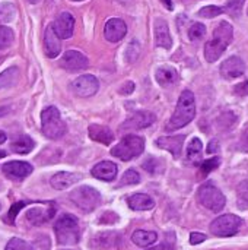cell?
Wrapping results in <instances>:
<instances>
[{
    "label": "cell",
    "mask_w": 248,
    "mask_h": 250,
    "mask_svg": "<svg viewBox=\"0 0 248 250\" xmlns=\"http://www.w3.org/2000/svg\"><path fill=\"white\" fill-rule=\"evenodd\" d=\"M197 196H199V202L205 208L210 209L212 212H221L227 205V199H225L224 193L212 183L202 185Z\"/></svg>",
    "instance_id": "obj_7"
},
{
    "label": "cell",
    "mask_w": 248,
    "mask_h": 250,
    "mask_svg": "<svg viewBox=\"0 0 248 250\" xmlns=\"http://www.w3.org/2000/svg\"><path fill=\"white\" fill-rule=\"evenodd\" d=\"M219 164H221V158H219V157H213V158L206 160L205 163H202V164H200L202 177H205V176H208L210 171L216 170V168L219 167Z\"/></svg>",
    "instance_id": "obj_34"
},
{
    "label": "cell",
    "mask_w": 248,
    "mask_h": 250,
    "mask_svg": "<svg viewBox=\"0 0 248 250\" xmlns=\"http://www.w3.org/2000/svg\"><path fill=\"white\" fill-rule=\"evenodd\" d=\"M155 122V114L151 111H137L134 116H132L123 126L121 129H132V130H137V129H145L149 127L151 125H153Z\"/></svg>",
    "instance_id": "obj_19"
},
{
    "label": "cell",
    "mask_w": 248,
    "mask_h": 250,
    "mask_svg": "<svg viewBox=\"0 0 248 250\" xmlns=\"http://www.w3.org/2000/svg\"><path fill=\"white\" fill-rule=\"evenodd\" d=\"M137 183H140V176L136 170H127L120 180V186H127V185L132 186V185H137Z\"/></svg>",
    "instance_id": "obj_35"
},
{
    "label": "cell",
    "mask_w": 248,
    "mask_h": 250,
    "mask_svg": "<svg viewBox=\"0 0 248 250\" xmlns=\"http://www.w3.org/2000/svg\"><path fill=\"white\" fill-rule=\"evenodd\" d=\"M0 209H1V205H0Z\"/></svg>",
    "instance_id": "obj_51"
},
{
    "label": "cell",
    "mask_w": 248,
    "mask_h": 250,
    "mask_svg": "<svg viewBox=\"0 0 248 250\" xmlns=\"http://www.w3.org/2000/svg\"><path fill=\"white\" fill-rule=\"evenodd\" d=\"M82 179L80 174H76V173H69V171H60L57 174H54L50 180L51 186L56 189V190H64L70 186H73L75 183H77L79 180Z\"/></svg>",
    "instance_id": "obj_22"
},
{
    "label": "cell",
    "mask_w": 248,
    "mask_h": 250,
    "mask_svg": "<svg viewBox=\"0 0 248 250\" xmlns=\"http://www.w3.org/2000/svg\"><path fill=\"white\" fill-rule=\"evenodd\" d=\"M148 250H174V248H172L171 245L162 243V245H158V246H155V248H152V249H148Z\"/></svg>",
    "instance_id": "obj_46"
},
{
    "label": "cell",
    "mask_w": 248,
    "mask_h": 250,
    "mask_svg": "<svg viewBox=\"0 0 248 250\" xmlns=\"http://www.w3.org/2000/svg\"><path fill=\"white\" fill-rule=\"evenodd\" d=\"M88 133L89 138L95 142L108 145L114 141V133L107 127V126H101V125H91L88 127Z\"/></svg>",
    "instance_id": "obj_24"
},
{
    "label": "cell",
    "mask_w": 248,
    "mask_h": 250,
    "mask_svg": "<svg viewBox=\"0 0 248 250\" xmlns=\"http://www.w3.org/2000/svg\"><path fill=\"white\" fill-rule=\"evenodd\" d=\"M196 116V101H194V95L191 91L186 89L181 92L177 108L174 111V114L171 116L168 125L165 126V129L168 132L172 130H178L184 126H187Z\"/></svg>",
    "instance_id": "obj_2"
},
{
    "label": "cell",
    "mask_w": 248,
    "mask_h": 250,
    "mask_svg": "<svg viewBox=\"0 0 248 250\" xmlns=\"http://www.w3.org/2000/svg\"><path fill=\"white\" fill-rule=\"evenodd\" d=\"M7 113H9V108L7 107H0V117L6 116Z\"/></svg>",
    "instance_id": "obj_47"
},
{
    "label": "cell",
    "mask_w": 248,
    "mask_h": 250,
    "mask_svg": "<svg viewBox=\"0 0 248 250\" xmlns=\"http://www.w3.org/2000/svg\"><path fill=\"white\" fill-rule=\"evenodd\" d=\"M13 40H15L13 31L9 26H0V51L9 48Z\"/></svg>",
    "instance_id": "obj_30"
},
{
    "label": "cell",
    "mask_w": 248,
    "mask_h": 250,
    "mask_svg": "<svg viewBox=\"0 0 248 250\" xmlns=\"http://www.w3.org/2000/svg\"><path fill=\"white\" fill-rule=\"evenodd\" d=\"M237 196H238V207L241 209H248V180H244L243 183H240Z\"/></svg>",
    "instance_id": "obj_31"
},
{
    "label": "cell",
    "mask_w": 248,
    "mask_h": 250,
    "mask_svg": "<svg viewBox=\"0 0 248 250\" xmlns=\"http://www.w3.org/2000/svg\"><path fill=\"white\" fill-rule=\"evenodd\" d=\"M133 91H134V83L130 81V82H124L121 85V88L118 89V94H121V95H130Z\"/></svg>",
    "instance_id": "obj_40"
},
{
    "label": "cell",
    "mask_w": 248,
    "mask_h": 250,
    "mask_svg": "<svg viewBox=\"0 0 248 250\" xmlns=\"http://www.w3.org/2000/svg\"><path fill=\"white\" fill-rule=\"evenodd\" d=\"M72 202L83 212H92L101 205V195L91 186H82L70 193Z\"/></svg>",
    "instance_id": "obj_6"
},
{
    "label": "cell",
    "mask_w": 248,
    "mask_h": 250,
    "mask_svg": "<svg viewBox=\"0 0 248 250\" xmlns=\"http://www.w3.org/2000/svg\"><path fill=\"white\" fill-rule=\"evenodd\" d=\"M118 218H117V215L114 214V212H105L102 217H101V223L102 224H114L115 221H117Z\"/></svg>",
    "instance_id": "obj_42"
},
{
    "label": "cell",
    "mask_w": 248,
    "mask_h": 250,
    "mask_svg": "<svg viewBox=\"0 0 248 250\" xmlns=\"http://www.w3.org/2000/svg\"><path fill=\"white\" fill-rule=\"evenodd\" d=\"M60 40L61 38L56 34V31L53 28V23L48 25L45 28V32H44V50H45L47 57L54 59V57H57L60 54V51H61Z\"/></svg>",
    "instance_id": "obj_17"
},
{
    "label": "cell",
    "mask_w": 248,
    "mask_h": 250,
    "mask_svg": "<svg viewBox=\"0 0 248 250\" xmlns=\"http://www.w3.org/2000/svg\"><path fill=\"white\" fill-rule=\"evenodd\" d=\"M127 202L133 211H148L155 207V201L146 193H134L129 198Z\"/></svg>",
    "instance_id": "obj_25"
},
{
    "label": "cell",
    "mask_w": 248,
    "mask_h": 250,
    "mask_svg": "<svg viewBox=\"0 0 248 250\" xmlns=\"http://www.w3.org/2000/svg\"><path fill=\"white\" fill-rule=\"evenodd\" d=\"M145 149V139L137 135H126L113 149L111 155L121 160V161H130L139 155H142Z\"/></svg>",
    "instance_id": "obj_5"
},
{
    "label": "cell",
    "mask_w": 248,
    "mask_h": 250,
    "mask_svg": "<svg viewBox=\"0 0 248 250\" xmlns=\"http://www.w3.org/2000/svg\"><path fill=\"white\" fill-rule=\"evenodd\" d=\"M158 240V234L155 231H146V230H136L132 234V242L139 248H146L153 245Z\"/></svg>",
    "instance_id": "obj_27"
},
{
    "label": "cell",
    "mask_w": 248,
    "mask_h": 250,
    "mask_svg": "<svg viewBox=\"0 0 248 250\" xmlns=\"http://www.w3.org/2000/svg\"><path fill=\"white\" fill-rule=\"evenodd\" d=\"M155 79L156 82L164 86V88H168V86H172L178 82L180 76H178V72L171 67V66H162L156 70L155 73Z\"/></svg>",
    "instance_id": "obj_23"
},
{
    "label": "cell",
    "mask_w": 248,
    "mask_h": 250,
    "mask_svg": "<svg viewBox=\"0 0 248 250\" xmlns=\"http://www.w3.org/2000/svg\"><path fill=\"white\" fill-rule=\"evenodd\" d=\"M34 171V167L26 161H10L3 166V173L12 180H23Z\"/></svg>",
    "instance_id": "obj_15"
},
{
    "label": "cell",
    "mask_w": 248,
    "mask_h": 250,
    "mask_svg": "<svg viewBox=\"0 0 248 250\" xmlns=\"http://www.w3.org/2000/svg\"><path fill=\"white\" fill-rule=\"evenodd\" d=\"M244 3H246V0H228L225 10H228L232 16H238L244 7Z\"/></svg>",
    "instance_id": "obj_39"
},
{
    "label": "cell",
    "mask_w": 248,
    "mask_h": 250,
    "mask_svg": "<svg viewBox=\"0 0 248 250\" xmlns=\"http://www.w3.org/2000/svg\"><path fill=\"white\" fill-rule=\"evenodd\" d=\"M243 220L234 214H225L218 217L210 224V233L216 237H231L240 231Z\"/></svg>",
    "instance_id": "obj_8"
},
{
    "label": "cell",
    "mask_w": 248,
    "mask_h": 250,
    "mask_svg": "<svg viewBox=\"0 0 248 250\" xmlns=\"http://www.w3.org/2000/svg\"><path fill=\"white\" fill-rule=\"evenodd\" d=\"M70 88H72V92L76 97L88 98V97H92V95H95L98 92L99 82L94 75H82V76L76 78L72 82Z\"/></svg>",
    "instance_id": "obj_9"
},
{
    "label": "cell",
    "mask_w": 248,
    "mask_h": 250,
    "mask_svg": "<svg viewBox=\"0 0 248 250\" xmlns=\"http://www.w3.org/2000/svg\"><path fill=\"white\" fill-rule=\"evenodd\" d=\"M4 155H6V152H4V151H1V149H0V158H3V157H4Z\"/></svg>",
    "instance_id": "obj_49"
},
{
    "label": "cell",
    "mask_w": 248,
    "mask_h": 250,
    "mask_svg": "<svg viewBox=\"0 0 248 250\" xmlns=\"http://www.w3.org/2000/svg\"><path fill=\"white\" fill-rule=\"evenodd\" d=\"M70 1H83V0H70Z\"/></svg>",
    "instance_id": "obj_50"
},
{
    "label": "cell",
    "mask_w": 248,
    "mask_h": 250,
    "mask_svg": "<svg viewBox=\"0 0 248 250\" xmlns=\"http://www.w3.org/2000/svg\"><path fill=\"white\" fill-rule=\"evenodd\" d=\"M206 35V26L200 22H196L193 23L190 28H189V38L191 41H197V40H202L203 37Z\"/></svg>",
    "instance_id": "obj_32"
},
{
    "label": "cell",
    "mask_w": 248,
    "mask_h": 250,
    "mask_svg": "<svg viewBox=\"0 0 248 250\" xmlns=\"http://www.w3.org/2000/svg\"><path fill=\"white\" fill-rule=\"evenodd\" d=\"M56 214V205L53 202L44 204V207H35L26 211V220L32 226H41L50 221Z\"/></svg>",
    "instance_id": "obj_11"
},
{
    "label": "cell",
    "mask_w": 248,
    "mask_h": 250,
    "mask_svg": "<svg viewBox=\"0 0 248 250\" xmlns=\"http://www.w3.org/2000/svg\"><path fill=\"white\" fill-rule=\"evenodd\" d=\"M6 250H34L31 245H28L25 240L22 239H18V237H13L7 242L6 245Z\"/></svg>",
    "instance_id": "obj_36"
},
{
    "label": "cell",
    "mask_w": 248,
    "mask_h": 250,
    "mask_svg": "<svg viewBox=\"0 0 248 250\" xmlns=\"http://www.w3.org/2000/svg\"><path fill=\"white\" fill-rule=\"evenodd\" d=\"M241 148L244 151H248V127L243 132V135H241Z\"/></svg>",
    "instance_id": "obj_44"
},
{
    "label": "cell",
    "mask_w": 248,
    "mask_h": 250,
    "mask_svg": "<svg viewBox=\"0 0 248 250\" xmlns=\"http://www.w3.org/2000/svg\"><path fill=\"white\" fill-rule=\"evenodd\" d=\"M234 38V28L229 22L222 21L213 31V38L209 40L205 45V57L208 62L213 63L216 62L224 51L228 48V45L232 42Z\"/></svg>",
    "instance_id": "obj_1"
},
{
    "label": "cell",
    "mask_w": 248,
    "mask_h": 250,
    "mask_svg": "<svg viewBox=\"0 0 248 250\" xmlns=\"http://www.w3.org/2000/svg\"><path fill=\"white\" fill-rule=\"evenodd\" d=\"M206 239H208V237H206L203 233H191V234H190V243H191L193 246H194V245L203 243Z\"/></svg>",
    "instance_id": "obj_41"
},
{
    "label": "cell",
    "mask_w": 248,
    "mask_h": 250,
    "mask_svg": "<svg viewBox=\"0 0 248 250\" xmlns=\"http://www.w3.org/2000/svg\"><path fill=\"white\" fill-rule=\"evenodd\" d=\"M54 233L58 245L61 246H73L80 240L79 223L75 215L64 214L54 224Z\"/></svg>",
    "instance_id": "obj_3"
},
{
    "label": "cell",
    "mask_w": 248,
    "mask_h": 250,
    "mask_svg": "<svg viewBox=\"0 0 248 250\" xmlns=\"http://www.w3.org/2000/svg\"><path fill=\"white\" fill-rule=\"evenodd\" d=\"M202 148H203L202 141L199 138H193L187 148V158L193 163H197L202 155Z\"/></svg>",
    "instance_id": "obj_29"
},
{
    "label": "cell",
    "mask_w": 248,
    "mask_h": 250,
    "mask_svg": "<svg viewBox=\"0 0 248 250\" xmlns=\"http://www.w3.org/2000/svg\"><path fill=\"white\" fill-rule=\"evenodd\" d=\"M4 141H6V135L0 130V144H3Z\"/></svg>",
    "instance_id": "obj_48"
},
{
    "label": "cell",
    "mask_w": 248,
    "mask_h": 250,
    "mask_svg": "<svg viewBox=\"0 0 248 250\" xmlns=\"http://www.w3.org/2000/svg\"><path fill=\"white\" fill-rule=\"evenodd\" d=\"M53 28L56 31V34L61 38V40H67L73 35L75 31V18L72 13L69 12H63L57 16V19L53 22Z\"/></svg>",
    "instance_id": "obj_14"
},
{
    "label": "cell",
    "mask_w": 248,
    "mask_h": 250,
    "mask_svg": "<svg viewBox=\"0 0 248 250\" xmlns=\"http://www.w3.org/2000/svg\"><path fill=\"white\" fill-rule=\"evenodd\" d=\"M19 81V69L18 67H9L7 70L0 73V92L10 89L16 85Z\"/></svg>",
    "instance_id": "obj_28"
},
{
    "label": "cell",
    "mask_w": 248,
    "mask_h": 250,
    "mask_svg": "<svg viewBox=\"0 0 248 250\" xmlns=\"http://www.w3.org/2000/svg\"><path fill=\"white\" fill-rule=\"evenodd\" d=\"M34 148H35V142H34L29 136H26V135H22V136H19V138L13 139V141H12V144H10V149H12V152H15V154H20V155L29 154Z\"/></svg>",
    "instance_id": "obj_26"
},
{
    "label": "cell",
    "mask_w": 248,
    "mask_h": 250,
    "mask_svg": "<svg viewBox=\"0 0 248 250\" xmlns=\"http://www.w3.org/2000/svg\"><path fill=\"white\" fill-rule=\"evenodd\" d=\"M117 166L111 161H101L98 163L92 170H91V174L98 179V180H102V182H113L115 177H117Z\"/></svg>",
    "instance_id": "obj_20"
},
{
    "label": "cell",
    "mask_w": 248,
    "mask_h": 250,
    "mask_svg": "<svg viewBox=\"0 0 248 250\" xmlns=\"http://www.w3.org/2000/svg\"><path fill=\"white\" fill-rule=\"evenodd\" d=\"M41 129L45 138L48 139H60L61 136H64V133L67 132L66 123L61 120L60 111L57 107L50 105L45 107L41 113Z\"/></svg>",
    "instance_id": "obj_4"
},
{
    "label": "cell",
    "mask_w": 248,
    "mask_h": 250,
    "mask_svg": "<svg viewBox=\"0 0 248 250\" xmlns=\"http://www.w3.org/2000/svg\"><path fill=\"white\" fill-rule=\"evenodd\" d=\"M218 141L216 139H213V141H210V144H209V146H208V154H215L216 151H218Z\"/></svg>",
    "instance_id": "obj_45"
},
{
    "label": "cell",
    "mask_w": 248,
    "mask_h": 250,
    "mask_svg": "<svg viewBox=\"0 0 248 250\" xmlns=\"http://www.w3.org/2000/svg\"><path fill=\"white\" fill-rule=\"evenodd\" d=\"M186 141L184 135H177V136H161L156 139V146L165 151H170L174 158H178L181 155L183 144Z\"/></svg>",
    "instance_id": "obj_18"
},
{
    "label": "cell",
    "mask_w": 248,
    "mask_h": 250,
    "mask_svg": "<svg viewBox=\"0 0 248 250\" xmlns=\"http://www.w3.org/2000/svg\"><path fill=\"white\" fill-rule=\"evenodd\" d=\"M127 34V25L120 18H111L107 21L104 26V37L110 42H118L121 41Z\"/></svg>",
    "instance_id": "obj_12"
},
{
    "label": "cell",
    "mask_w": 248,
    "mask_h": 250,
    "mask_svg": "<svg viewBox=\"0 0 248 250\" xmlns=\"http://www.w3.org/2000/svg\"><path fill=\"white\" fill-rule=\"evenodd\" d=\"M224 10L225 9L219 7V6H206V7L199 10V16H202V18H215V16H219Z\"/></svg>",
    "instance_id": "obj_38"
},
{
    "label": "cell",
    "mask_w": 248,
    "mask_h": 250,
    "mask_svg": "<svg viewBox=\"0 0 248 250\" xmlns=\"http://www.w3.org/2000/svg\"><path fill=\"white\" fill-rule=\"evenodd\" d=\"M29 202H26V201H20V202H16V204H13L12 205V208H10V211L7 212V217H6V221L10 224V226H13L15 224V218H16V215L19 214V211L25 207V205H28Z\"/></svg>",
    "instance_id": "obj_37"
},
{
    "label": "cell",
    "mask_w": 248,
    "mask_h": 250,
    "mask_svg": "<svg viewBox=\"0 0 248 250\" xmlns=\"http://www.w3.org/2000/svg\"><path fill=\"white\" fill-rule=\"evenodd\" d=\"M91 248L94 250H118L120 236L115 231L99 233L91 240Z\"/></svg>",
    "instance_id": "obj_13"
},
{
    "label": "cell",
    "mask_w": 248,
    "mask_h": 250,
    "mask_svg": "<svg viewBox=\"0 0 248 250\" xmlns=\"http://www.w3.org/2000/svg\"><path fill=\"white\" fill-rule=\"evenodd\" d=\"M60 66L69 72H77L86 69L89 66V60L83 53L77 50H67L60 60Z\"/></svg>",
    "instance_id": "obj_10"
},
{
    "label": "cell",
    "mask_w": 248,
    "mask_h": 250,
    "mask_svg": "<svg viewBox=\"0 0 248 250\" xmlns=\"http://www.w3.org/2000/svg\"><path fill=\"white\" fill-rule=\"evenodd\" d=\"M16 9L12 3H1L0 4V19L3 22H10L15 19Z\"/></svg>",
    "instance_id": "obj_33"
},
{
    "label": "cell",
    "mask_w": 248,
    "mask_h": 250,
    "mask_svg": "<svg viewBox=\"0 0 248 250\" xmlns=\"http://www.w3.org/2000/svg\"><path fill=\"white\" fill-rule=\"evenodd\" d=\"M244 72H246V63L238 56H232L221 64V73L227 79L240 78L244 75Z\"/></svg>",
    "instance_id": "obj_16"
},
{
    "label": "cell",
    "mask_w": 248,
    "mask_h": 250,
    "mask_svg": "<svg viewBox=\"0 0 248 250\" xmlns=\"http://www.w3.org/2000/svg\"><path fill=\"white\" fill-rule=\"evenodd\" d=\"M153 28H155V41H156V45L158 47H162L165 50L171 48L172 38H171V34H170L168 23L164 19H156Z\"/></svg>",
    "instance_id": "obj_21"
},
{
    "label": "cell",
    "mask_w": 248,
    "mask_h": 250,
    "mask_svg": "<svg viewBox=\"0 0 248 250\" xmlns=\"http://www.w3.org/2000/svg\"><path fill=\"white\" fill-rule=\"evenodd\" d=\"M234 91H235V94L240 95V97H246V95H248V81L238 83V85L235 86Z\"/></svg>",
    "instance_id": "obj_43"
}]
</instances>
